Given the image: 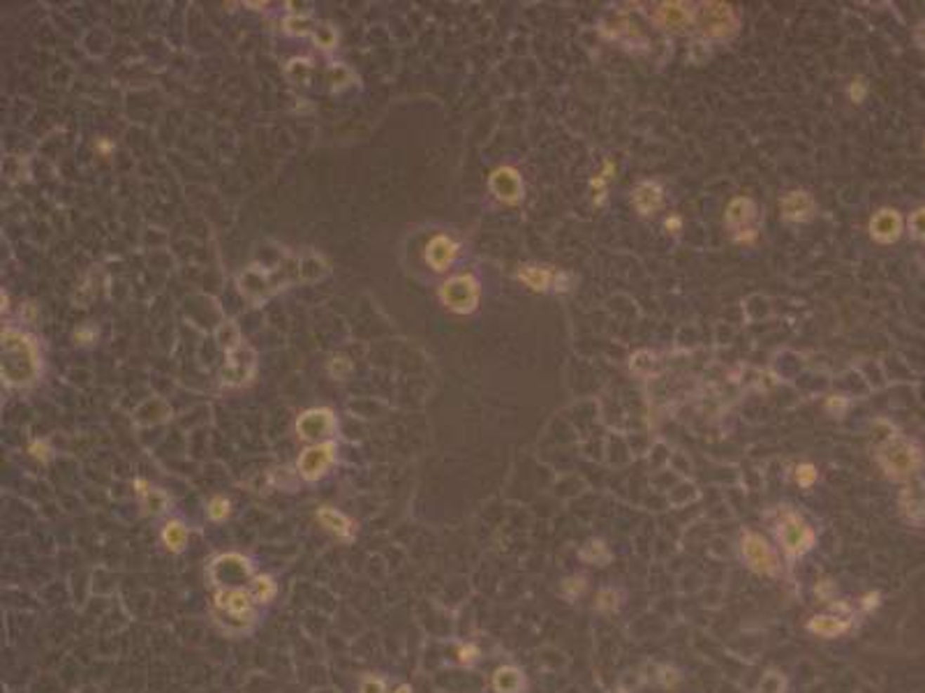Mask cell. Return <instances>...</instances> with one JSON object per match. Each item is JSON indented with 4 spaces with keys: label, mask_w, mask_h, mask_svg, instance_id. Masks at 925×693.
Segmentation results:
<instances>
[{
    "label": "cell",
    "mask_w": 925,
    "mask_h": 693,
    "mask_svg": "<svg viewBox=\"0 0 925 693\" xmlns=\"http://www.w3.org/2000/svg\"><path fill=\"white\" fill-rule=\"evenodd\" d=\"M780 215L787 222L803 225V222H810L817 215V202L808 190H792L780 199Z\"/></svg>",
    "instance_id": "7c38bea8"
},
{
    "label": "cell",
    "mask_w": 925,
    "mask_h": 693,
    "mask_svg": "<svg viewBox=\"0 0 925 693\" xmlns=\"http://www.w3.org/2000/svg\"><path fill=\"white\" fill-rule=\"evenodd\" d=\"M359 693H386V684L382 677L366 675L359 684Z\"/></svg>",
    "instance_id": "83f0119b"
},
{
    "label": "cell",
    "mask_w": 925,
    "mask_h": 693,
    "mask_svg": "<svg viewBox=\"0 0 925 693\" xmlns=\"http://www.w3.org/2000/svg\"><path fill=\"white\" fill-rule=\"evenodd\" d=\"M493 689L495 693H520L525 689V677L518 668L502 666L493 673Z\"/></svg>",
    "instance_id": "44dd1931"
},
{
    "label": "cell",
    "mask_w": 925,
    "mask_h": 693,
    "mask_svg": "<svg viewBox=\"0 0 925 693\" xmlns=\"http://www.w3.org/2000/svg\"><path fill=\"white\" fill-rule=\"evenodd\" d=\"M923 30H925V23H923Z\"/></svg>",
    "instance_id": "e575fe53"
},
{
    "label": "cell",
    "mask_w": 925,
    "mask_h": 693,
    "mask_svg": "<svg viewBox=\"0 0 925 693\" xmlns=\"http://www.w3.org/2000/svg\"><path fill=\"white\" fill-rule=\"evenodd\" d=\"M317 520H320L322 527L329 534H334L336 539H343V541L352 539V520L345 513L336 511V508L322 506L317 511Z\"/></svg>",
    "instance_id": "ffe728a7"
},
{
    "label": "cell",
    "mask_w": 925,
    "mask_h": 693,
    "mask_svg": "<svg viewBox=\"0 0 925 693\" xmlns=\"http://www.w3.org/2000/svg\"><path fill=\"white\" fill-rule=\"evenodd\" d=\"M213 605L220 612V617H225L227 622H234L239 631L252 626L257 619V599L250 589L236 585L220 587L213 596Z\"/></svg>",
    "instance_id": "277c9868"
},
{
    "label": "cell",
    "mask_w": 925,
    "mask_h": 693,
    "mask_svg": "<svg viewBox=\"0 0 925 693\" xmlns=\"http://www.w3.org/2000/svg\"><path fill=\"white\" fill-rule=\"evenodd\" d=\"M865 95H867V84L863 81V79H853V81L849 84V100L853 102V105H860V102L865 100Z\"/></svg>",
    "instance_id": "f546056e"
},
{
    "label": "cell",
    "mask_w": 925,
    "mask_h": 693,
    "mask_svg": "<svg viewBox=\"0 0 925 693\" xmlns=\"http://www.w3.org/2000/svg\"><path fill=\"white\" fill-rule=\"evenodd\" d=\"M740 553L742 560L754 573H761V576H778L780 573V560L775 550L768 546L761 534L754 532H745L740 541Z\"/></svg>",
    "instance_id": "9c48e42d"
},
{
    "label": "cell",
    "mask_w": 925,
    "mask_h": 693,
    "mask_svg": "<svg viewBox=\"0 0 925 693\" xmlns=\"http://www.w3.org/2000/svg\"><path fill=\"white\" fill-rule=\"evenodd\" d=\"M903 229H905L903 215H900L896 209L877 211L872 218H870V225H867L870 238L877 241V243H881V245L896 243L898 238L903 236Z\"/></svg>",
    "instance_id": "4fadbf2b"
},
{
    "label": "cell",
    "mask_w": 925,
    "mask_h": 693,
    "mask_svg": "<svg viewBox=\"0 0 925 693\" xmlns=\"http://www.w3.org/2000/svg\"><path fill=\"white\" fill-rule=\"evenodd\" d=\"M396 693H412V689L407 687V684H402V687H398V691Z\"/></svg>",
    "instance_id": "836d02e7"
},
{
    "label": "cell",
    "mask_w": 925,
    "mask_h": 693,
    "mask_svg": "<svg viewBox=\"0 0 925 693\" xmlns=\"http://www.w3.org/2000/svg\"><path fill=\"white\" fill-rule=\"evenodd\" d=\"M756 218L759 209L752 197H733L724 211V227L736 241L752 243L756 238Z\"/></svg>",
    "instance_id": "52a82bcc"
},
{
    "label": "cell",
    "mask_w": 925,
    "mask_h": 693,
    "mask_svg": "<svg viewBox=\"0 0 925 693\" xmlns=\"http://www.w3.org/2000/svg\"><path fill=\"white\" fill-rule=\"evenodd\" d=\"M252 594H255L257 603H268L275 596V585L268 576H257L252 580Z\"/></svg>",
    "instance_id": "d4e9b609"
},
{
    "label": "cell",
    "mask_w": 925,
    "mask_h": 693,
    "mask_svg": "<svg viewBox=\"0 0 925 693\" xmlns=\"http://www.w3.org/2000/svg\"><path fill=\"white\" fill-rule=\"evenodd\" d=\"M618 605V601H615V592L613 589H604L602 594H599V599H597V608L599 610H611V608H615Z\"/></svg>",
    "instance_id": "4dcf8cb0"
},
{
    "label": "cell",
    "mask_w": 925,
    "mask_h": 693,
    "mask_svg": "<svg viewBox=\"0 0 925 693\" xmlns=\"http://www.w3.org/2000/svg\"><path fill=\"white\" fill-rule=\"evenodd\" d=\"M516 275L520 282H525L534 291H567L569 284H572V275L556 270L553 266L525 264L518 268Z\"/></svg>",
    "instance_id": "30bf717a"
},
{
    "label": "cell",
    "mask_w": 925,
    "mask_h": 693,
    "mask_svg": "<svg viewBox=\"0 0 925 693\" xmlns=\"http://www.w3.org/2000/svg\"><path fill=\"white\" fill-rule=\"evenodd\" d=\"M650 21L664 33L687 35L697 28V5L685 3V0H664V3L652 5Z\"/></svg>",
    "instance_id": "8992f818"
},
{
    "label": "cell",
    "mask_w": 925,
    "mask_h": 693,
    "mask_svg": "<svg viewBox=\"0 0 925 693\" xmlns=\"http://www.w3.org/2000/svg\"><path fill=\"white\" fill-rule=\"evenodd\" d=\"M817 479H819L817 467L810 465V462H805V465H801V467L796 469V481H798L801 488H812V485L817 483Z\"/></svg>",
    "instance_id": "4316f807"
},
{
    "label": "cell",
    "mask_w": 925,
    "mask_h": 693,
    "mask_svg": "<svg viewBox=\"0 0 925 693\" xmlns=\"http://www.w3.org/2000/svg\"><path fill=\"white\" fill-rule=\"evenodd\" d=\"M209 515L213 517V520H225V517L229 515V501L223 497H216L209 504Z\"/></svg>",
    "instance_id": "f1b7e54d"
},
{
    "label": "cell",
    "mask_w": 925,
    "mask_h": 693,
    "mask_svg": "<svg viewBox=\"0 0 925 693\" xmlns=\"http://www.w3.org/2000/svg\"><path fill=\"white\" fill-rule=\"evenodd\" d=\"M336 430V418L329 409H310L296 421V433L301 440H324Z\"/></svg>",
    "instance_id": "9a60e30c"
},
{
    "label": "cell",
    "mask_w": 925,
    "mask_h": 693,
    "mask_svg": "<svg viewBox=\"0 0 925 693\" xmlns=\"http://www.w3.org/2000/svg\"><path fill=\"white\" fill-rule=\"evenodd\" d=\"M907 227H909V236H912L914 241H925V206L909 215Z\"/></svg>",
    "instance_id": "484cf974"
},
{
    "label": "cell",
    "mask_w": 925,
    "mask_h": 693,
    "mask_svg": "<svg viewBox=\"0 0 925 693\" xmlns=\"http://www.w3.org/2000/svg\"><path fill=\"white\" fill-rule=\"evenodd\" d=\"M491 192L504 204H518L523 199V180L513 166H500L491 173Z\"/></svg>",
    "instance_id": "5bb4252c"
},
{
    "label": "cell",
    "mask_w": 925,
    "mask_h": 693,
    "mask_svg": "<svg viewBox=\"0 0 925 693\" xmlns=\"http://www.w3.org/2000/svg\"><path fill=\"white\" fill-rule=\"evenodd\" d=\"M877 462L893 481H909L921 472L923 449L907 437H893L877 449Z\"/></svg>",
    "instance_id": "7a4b0ae2"
},
{
    "label": "cell",
    "mask_w": 925,
    "mask_h": 693,
    "mask_svg": "<svg viewBox=\"0 0 925 693\" xmlns=\"http://www.w3.org/2000/svg\"><path fill=\"white\" fill-rule=\"evenodd\" d=\"M139 495L144 497V504H146V511L148 513H162L164 508L169 506V499L164 497V492H160V490H155V488H144V490H139Z\"/></svg>",
    "instance_id": "cb8c5ba5"
},
{
    "label": "cell",
    "mask_w": 925,
    "mask_h": 693,
    "mask_svg": "<svg viewBox=\"0 0 925 693\" xmlns=\"http://www.w3.org/2000/svg\"><path fill=\"white\" fill-rule=\"evenodd\" d=\"M162 543L169 553H181L188 543V527L178 520L167 522L162 527Z\"/></svg>",
    "instance_id": "603a6c76"
},
{
    "label": "cell",
    "mask_w": 925,
    "mask_h": 693,
    "mask_svg": "<svg viewBox=\"0 0 925 693\" xmlns=\"http://www.w3.org/2000/svg\"><path fill=\"white\" fill-rule=\"evenodd\" d=\"M458 254V245L449 236H435L426 248V259L433 270H447Z\"/></svg>",
    "instance_id": "ac0fdd59"
},
{
    "label": "cell",
    "mask_w": 925,
    "mask_h": 693,
    "mask_svg": "<svg viewBox=\"0 0 925 693\" xmlns=\"http://www.w3.org/2000/svg\"><path fill=\"white\" fill-rule=\"evenodd\" d=\"M631 204L638 211V215L650 218V215L660 213L664 206V190L660 183L655 180H641L631 190Z\"/></svg>",
    "instance_id": "e0dca14e"
},
{
    "label": "cell",
    "mask_w": 925,
    "mask_h": 693,
    "mask_svg": "<svg viewBox=\"0 0 925 693\" xmlns=\"http://www.w3.org/2000/svg\"><path fill=\"white\" fill-rule=\"evenodd\" d=\"M336 462V444L334 442H322L306 449L299 458V474L306 481H317L329 472L331 465Z\"/></svg>",
    "instance_id": "8fae6325"
},
{
    "label": "cell",
    "mask_w": 925,
    "mask_h": 693,
    "mask_svg": "<svg viewBox=\"0 0 925 693\" xmlns=\"http://www.w3.org/2000/svg\"><path fill=\"white\" fill-rule=\"evenodd\" d=\"M218 571H220V576L213 578V583L225 585L227 573H234V578H250L252 564L241 555H223L211 564V573H218Z\"/></svg>",
    "instance_id": "d6986e66"
},
{
    "label": "cell",
    "mask_w": 925,
    "mask_h": 693,
    "mask_svg": "<svg viewBox=\"0 0 925 693\" xmlns=\"http://www.w3.org/2000/svg\"><path fill=\"white\" fill-rule=\"evenodd\" d=\"M898 506L912 524H925V481H914L900 490Z\"/></svg>",
    "instance_id": "2e32d148"
},
{
    "label": "cell",
    "mask_w": 925,
    "mask_h": 693,
    "mask_svg": "<svg viewBox=\"0 0 925 693\" xmlns=\"http://www.w3.org/2000/svg\"><path fill=\"white\" fill-rule=\"evenodd\" d=\"M3 361H0V372L3 379L10 386H28L35 381L39 372V354L35 345L26 338L23 333L14 329H3Z\"/></svg>",
    "instance_id": "6da1fadb"
},
{
    "label": "cell",
    "mask_w": 925,
    "mask_h": 693,
    "mask_svg": "<svg viewBox=\"0 0 925 693\" xmlns=\"http://www.w3.org/2000/svg\"><path fill=\"white\" fill-rule=\"evenodd\" d=\"M664 227H667L669 231L674 229V234H678V231H680V227H683V222H680V218H678V215H674V218H667V222H664Z\"/></svg>",
    "instance_id": "d6a6232c"
},
{
    "label": "cell",
    "mask_w": 925,
    "mask_h": 693,
    "mask_svg": "<svg viewBox=\"0 0 925 693\" xmlns=\"http://www.w3.org/2000/svg\"><path fill=\"white\" fill-rule=\"evenodd\" d=\"M440 301L458 315L474 312L479 303V282L468 273L449 277L440 289Z\"/></svg>",
    "instance_id": "ba28073f"
},
{
    "label": "cell",
    "mask_w": 925,
    "mask_h": 693,
    "mask_svg": "<svg viewBox=\"0 0 925 693\" xmlns=\"http://www.w3.org/2000/svg\"><path fill=\"white\" fill-rule=\"evenodd\" d=\"M778 539L785 555L796 560V557L812 550L814 541H817V532L801 513L785 511L778 520Z\"/></svg>",
    "instance_id": "5b68a950"
},
{
    "label": "cell",
    "mask_w": 925,
    "mask_h": 693,
    "mask_svg": "<svg viewBox=\"0 0 925 693\" xmlns=\"http://www.w3.org/2000/svg\"><path fill=\"white\" fill-rule=\"evenodd\" d=\"M808 628L812 633L824 635V638H835V635H842L844 631H849V619L833 617V615H817V617L810 619Z\"/></svg>",
    "instance_id": "7402d4cb"
},
{
    "label": "cell",
    "mask_w": 925,
    "mask_h": 693,
    "mask_svg": "<svg viewBox=\"0 0 925 693\" xmlns=\"http://www.w3.org/2000/svg\"><path fill=\"white\" fill-rule=\"evenodd\" d=\"M697 30L706 39H731L740 30V14L733 5L710 0L697 5Z\"/></svg>",
    "instance_id": "3957f363"
},
{
    "label": "cell",
    "mask_w": 925,
    "mask_h": 693,
    "mask_svg": "<svg viewBox=\"0 0 925 693\" xmlns=\"http://www.w3.org/2000/svg\"><path fill=\"white\" fill-rule=\"evenodd\" d=\"M844 407H847V400H844V397H840V395H831V397H828V402H826V409H828V411L842 414Z\"/></svg>",
    "instance_id": "1f68e13d"
}]
</instances>
